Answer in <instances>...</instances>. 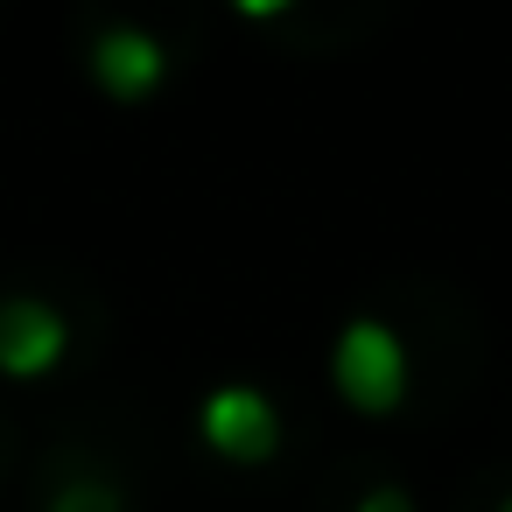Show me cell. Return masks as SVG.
<instances>
[{
	"label": "cell",
	"mask_w": 512,
	"mask_h": 512,
	"mask_svg": "<svg viewBox=\"0 0 512 512\" xmlns=\"http://www.w3.org/2000/svg\"><path fill=\"white\" fill-rule=\"evenodd\" d=\"M330 379L358 414H393L407 400V344L379 316H351L330 344Z\"/></svg>",
	"instance_id": "cell-1"
},
{
	"label": "cell",
	"mask_w": 512,
	"mask_h": 512,
	"mask_svg": "<svg viewBox=\"0 0 512 512\" xmlns=\"http://www.w3.org/2000/svg\"><path fill=\"white\" fill-rule=\"evenodd\" d=\"M197 435L225 456V463H267L281 449V414L260 386L232 379V386H211L204 407H197Z\"/></svg>",
	"instance_id": "cell-2"
},
{
	"label": "cell",
	"mask_w": 512,
	"mask_h": 512,
	"mask_svg": "<svg viewBox=\"0 0 512 512\" xmlns=\"http://www.w3.org/2000/svg\"><path fill=\"white\" fill-rule=\"evenodd\" d=\"M64 351H71V323L50 302H36V295L0 302V372L8 379H43Z\"/></svg>",
	"instance_id": "cell-3"
},
{
	"label": "cell",
	"mask_w": 512,
	"mask_h": 512,
	"mask_svg": "<svg viewBox=\"0 0 512 512\" xmlns=\"http://www.w3.org/2000/svg\"><path fill=\"white\" fill-rule=\"evenodd\" d=\"M162 71H169V57H162V43L148 29L113 22V29L92 36V78H99V92H113V99L134 106V99H148L162 85Z\"/></svg>",
	"instance_id": "cell-4"
},
{
	"label": "cell",
	"mask_w": 512,
	"mask_h": 512,
	"mask_svg": "<svg viewBox=\"0 0 512 512\" xmlns=\"http://www.w3.org/2000/svg\"><path fill=\"white\" fill-rule=\"evenodd\" d=\"M50 512H127V491L113 484V477H64L57 491H50Z\"/></svg>",
	"instance_id": "cell-5"
},
{
	"label": "cell",
	"mask_w": 512,
	"mask_h": 512,
	"mask_svg": "<svg viewBox=\"0 0 512 512\" xmlns=\"http://www.w3.org/2000/svg\"><path fill=\"white\" fill-rule=\"evenodd\" d=\"M358 512H414V498H407L400 484H372V491L358 498Z\"/></svg>",
	"instance_id": "cell-6"
},
{
	"label": "cell",
	"mask_w": 512,
	"mask_h": 512,
	"mask_svg": "<svg viewBox=\"0 0 512 512\" xmlns=\"http://www.w3.org/2000/svg\"><path fill=\"white\" fill-rule=\"evenodd\" d=\"M498 512H512V491H505V498H498Z\"/></svg>",
	"instance_id": "cell-7"
}]
</instances>
